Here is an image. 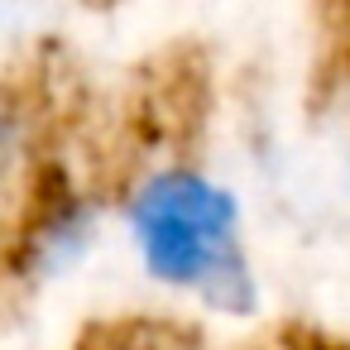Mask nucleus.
Wrapping results in <instances>:
<instances>
[{"instance_id":"1","label":"nucleus","mask_w":350,"mask_h":350,"mask_svg":"<svg viewBox=\"0 0 350 350\" xmlns=\"http://www.w3.org/2000/svg\"><path fill=\"white\" fill-rule=\"evenodd\" d=\"M235 226V197L197 168H163L144 178L130 197V230L144 254V269L173 288L202 293L206 278L240 254Z\"/></svg>"},{"instance_id":"2","label":"nucleus","mask_w":350,"mask_h":350,"mask_svg":"<svg viewBox=\"0 0 350 350\" xmlns=\"http://www.w3.org/2000/svg\"><path fill=\"white\" fill-rule=\"evenodd\" d=\"M25 135H29V120H25V106L15 92L0 87V178H5L20 154H25Z\"/></svg>"},{"instance_id":"3","label":"nucleus","mask_w":350,"mask_h":350,"mask_svg":"<svg viewBox=\"0 0 350 350\" xmlns=\"http://www.w3.org/2000/svg\"><path fill=\"white\" fill-rule=\"evenodd\" d=\"M307 350H321V345H307Z\"/></svg>"}]
</instances>
